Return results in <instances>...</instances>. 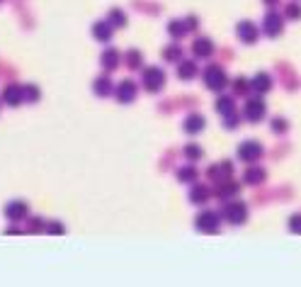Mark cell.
<instances>
[{"label": "cell", "mask_w": 301, "mask_h": 287, "mask_svg": "<svg viewBox=\"0 0 301 287\" xmlns=\"http://www.w3.org/2000/svg\"><path fill=\"white\" fill-rule=\"evenodd\" d=\"M219 221H221V214H216V212H202V214H197V219H194V226L202 234H216L219 232Z\"/></svg>", "instance_id": "cell-6"}, {"label": "cell", "mask_w": 301, "mask_h": 287, "mask_svg": "<svg viewBox=\"0 0 301 287\" xmlns=\"http://www.w3.org/2000/svg\"><path fill=\"white\" fill-rule=\"evenodd\" d=\"M216 49H214V42L209 37H197L194 39V44H192V54L197 56V59H209Z\"/></svg>", "instance_id": "cell-13"}, {"label": "cell", "mask_w": 301, "mask_h": 287, "mask_svg": "<svg viewBox=\"0 0 301 287\" xmlns=\"http://www.w3.org/2000/svg\"><path fill=\"white\" fill-rule=\"evenodd\" d=\"M250 80L248 78H236L233 80V93L236 95H246V93H250Z\"/></svg>", "instance_id": "cell-30"}, {"label": "cell", "mask_w": 301, "mask_h": 287, "mask_svg": "<svg viewBox=\"0 0 301 287\" xmlns=\"http://www.w3.org/2000/svg\"><path fill=\"white\" fill-rule=\"evenodd\" d=\"M284 30V15H279L277 10H270L262 20V32L267 37H279Z\"/></svg>", "instance_id": "cell-7"}, {"label": "cell", "mask_w": 301, "mask_h": 287, "mask_svg": "<svg viewBox=\"0 0 301 287\" xmlns=\"http://www.w3.org/2000/svg\"><path fill=\"white\" fill-rule=\"evenodd\" d=\"M202 78H204V85L209 90H216V93H221V90L228 85V76H226V71H223L219 64H212V66L204 68Z\"/></svg>", "instance_id": "cell-1"}, {"label": "cell", "mask_w": 301, "mask_h": 287, "mask_svg": "<svg viewBox=\"0 0 301 287\" xmlns=\"http://www.w3.org/2000/svg\"><path fill=\"white\" fill-rule=\"evenodd\" d=\"M204 124H207V120H204L202 114L194 112V114H187V117H185V122H182V129H185L187 134H199L202 129H204Z\"/></svg>", "instance_id": "cell-14"}, {"label": "cell", "mask_w": 301, "mask_h": 287, "mask_svg": "<svg viewBox=\"0 0 301 287\" xmlns=\"http://www.w3.org/2000/svg\"><path fill=\"white\" fill-rule=\"evenodd\" d=\"M178 180L180 183H197V168L194 166H182L178 170Z\"/></svg>", "instance_id": "cell-27"}, {"label": "cell", "mask_w": 301, "mask_h": 287, "mask_svg": "<svg viewBox=\"0 0 301 287\" xmlns=\"http://www.w3.org/2000/svg\"><path fill=\"white\" fill-rule=\"evenodd\" d=\"M92 90H95V95H97V98H107V95H112V93H114V88H112L110 76L95 78V83H92Z\"/></svg>", "instance_id": "cell-16"}, {"label": "cell", "mask_w": 301, "mask_h": 287, "mask_svg": "<svg viewBox=\"0 0 301 287\" xmlns=\"http://www.w3.org/2000/svg\"><path fill=\"white\" fill-rule=\"evenodd\" d=\"M221 217L226 221H231V224H243V221L248 219V205H246V202H238V199H233V202L223 205Z\"/></svg>", "instance_id": "cell-3"}, {"label": "cell", "mask_w": 301, "mask_h": 287, "mask_svg": "<svg viewBox=\"0 0 301 287\" xmlns=\"http://www.w3.org/2000/svg\"><path fill=\"white\" fill-rule=\"evenodd\" d=\"M46 232H51V234H61V232H63V226H61V224H49V226H46Z\"/></svg>", "instance_id": "cell-36"}, {"label": "cell", "mask_w": 301, "mask_h": 287, "mask_svg": "<svg viewBox=\"0 0 301 287\" xmlns=\"http://www.w3.org/2000/svg\"><path fill=\"white\" fill-rule=\"evenodd\" d=\"M197 71H199V68H197L194 61H185V59L178 61V78L180 80H192V78L197 76Z\"/></svg>", "instance_id": "cell-17"}, {"label": "cell", "mask_w": 301, "mask_h": 287, "mask_svg": "<svg viewBox=\"0 0 301 287\" xmlns=\"http://www.w3.org/2000/svg\"><path fill=\"white\" fill-rule=\"evenodd\" d=\"M27 214H29V205L22 202V199H12L5 205V217L10 221H22L27 219Z\"/></svg>", "instance_id": "cell-9"}, {"label": "cell", "mask_w": 301, "mask_h": 287, "mask_svg": "<svg viewBox=\"0 0 301 287\" xmlns=\"http://www.w3.org/2000/svg\"><path fill=\"white\" fill-rule=\"evenodd\" d=\"M223 122H226V129H236V127H238V122H241V117H238V112H233V114L223 117Z\"/></svg>", "instance_id": "cell-34"}, {"label": "cell", "mask_w": 301, "mask_h": 287, "mask_svg": "<svg viewBox=\"0 0 301 287\" xmlns=\"http://www.w3.org/2000/svg\"><path fill=\"white\" fill-rule=\"evenodd\" d=\"M231 173H233V163H228V161H223V163H219V166L209 168V178H214L216 183H219V180H226V178H231Z\"/></svg>", "instance_id": "cell-18"}, {"label": "cell", "mask_w": 301, "mask_h": 287, "mask_svg": "<svg viewBox=\"0 0 301 287\" xmlns=\"http://www.w3.org/2000/svg\"><path fill=\"white\" fill-rule=\"evenodd\" d=\"M182 156H185L190 163H194V161H199L202 156H204V151H202V146H197V144H187V146L182 149Z\"/></svg>", "instance_id": "cell-26"}, {"label": "cell", "mask_w": 301, "mask_h": 287, "mask_svg": "<svg viewBox=\"0 0 301 287\" xmlns=\"http://www.w3.org/2000/svg\"><path fill=\"white\" fill-rule=\"evenodd\" d=\"M265 5H267V8H275V5H279V0H265Z\"/></svg>", "instance_id": "cell-38"}, {"label": "cell", "mask_w": 301, "mask_h": 287, "mask_svg": "<svg viewBox=\"0 0 301 287\" xmlns=\"http://www.w3.org/2000/svg\"><path fill=\"white\" fill-rule=\"evenodd\" d=\"M119 61H122V54L117 51V49H105L100 56V64L107 71H114V68H119Z\"/></svg>", "instance_id": "cell-15"}, {"label": "cell", "mask_w": 301, "mask_h": 287, "mask_svg": "<svg viewBox=\"0 0 301 287\" xmlns=\"http://www.w3.org/2000/svg\"><path fill=\"white\" fill-rule=\"evenodd\" d=\"M236 192H238V183H233V180H219V185H216V197L219 199L233 197Z\"/></svg>", "instance_id": "cell-20"}, {"label": "cell", "mask_w": 301, "mask_h": 287, "mask_svg": "<svg viewBox=\"0 0 301 287\" xmlns=\"http://www.w3.org/2000/svg\"><path fill=\"white\" fill-rule=\"evenodd\" d=\"M39 95H42V93H39L37 85H27V88H24V100H27V102H37Z\"/></svg>", "instance_id": "cell-32"}, {"label": "cell", "mask_w": 301, "mask_h": 287, "mask_svg": "<svg viewBox=\"0 0 301 287\" xmlns=\"http://www.w3.org/2000/svg\"><path fill=\"white\" fill-rule=\"evenodd\" d=\"M0 3H3V0H0Z\"/></svg>", "instance_id": "cell-39"}, {"label": "cell", "mask_w": 301, "mask_h": 287, "mask_svg": "<svg viewBox=\"0 0 301 287\" xmlns=\"http://www.w3.org/2000/svg\"><path fill=\"white\" fill-rule=\"evenodd\" d=\"M114 95H117V100H119L122 105L134 102L136 100V83L134 80H122V83L114 88Z\"/></svg>", "instance_id": "cell-12"}, {"label": "cell", "mask_w": 301, "mask_h": 287, "mask_svg": "<svg viewBox=\"0 0 301 287\" xmlns=\"http://www.w3.org/2000/svg\"><path fill=\"white\" fill-rule=\"evenodd\" d=\"M107 20H110L114 27H124V24H126V15H124V10H119V8H112L110 15H107Z\"/></svg>", "instance_id": "cell-29"}, {"label": "cell", "mask_w": 301, "mask_h": 287, "mask_svg": "<svg viewBox=\"0 0 301 287\" xmlns=\"http://www.w3.org/2000/svg\"><path fill=\"white\" fill-rule=\"evenodd\" d=\"M236 34H238L241 42L255 44L257 37H260V27H257L255 22H250V20H243V22H238V27H236Z\"/></svg>", "instance_id": "cell-8"}, {"label": "cell", "mask_w": 301, "mask_h": 287, "mask_svg": "<svg viewBox=\"0 0 301 287\" xmlns=\"http://www.w3.org/2000/svg\"><path fill=\"white\" fill-rule=\"evenodd\" d=\"M265 114H267V105H265V100L260 98H250L243 105V117H246L248 122H260V120H265Z\"/></svg>", "instance_id": "cell-4"}, {"label": "cell", "mask_w": 301, "mask_h": 287, "mask_svg": "<svg viewBox=\"0 0 301 287\" xmlns=\"http://www.w3.org/2000/svg\"><path fill=\"white\" fill-rule=\"evenodd\" d=\"M124 64L129 68H141L144 66V56H141L139 49H129V51L124 54Z\"/></svg>", "instance_id": "cell-25"}, {"label": "cell", "mask_w": 301, "mask_h": 287, "mask_svg": "<svg viewBox=\"0 0 301 287\" xmlns=\"http://www.w3.org/2000/svg\"><path fill=\"white\" fill-rule=\"evenodd\" d=\"M284 17H287V20H301V5L299 3H289V5L284 8Z\"/></svg>", "instance_id": "cell-31"}, {"label": "cell", "mask_w": 301, "mask_h": 287, "mask_svg": "<svg viewBox=\"0 0 301 287\" xmlns=\"http://www.w3.org/2000/svg\"><path fill=\"white\" fill-rule=\"evenodd\" d=\"M216 112H219L221 117H228V114H233V112H236L233 98H228V95H221V98L216 100Z\"/></svg>", "instance_id": "cell-23"}, {"label": "cell", "mask_w": 301, "mask_h": 287, "mask_svg": "<svg viewBox=\"0 0 301 287\" xmlns=\"http://www.w3.org/2000/svg\"><path fill=\"white\" fill-rule=\"evenodd\" d=\"M163 59L165 61H182V46L178 44H170L163 49Z\"/></svg>", "instance_id": "cell-28"}, {"label": "cell", "mask_w": 301, "mask_h": 287, "mask_svg": "<svg viewBox=\"0 0 301 287\" xmlns=\"http://www.w3.org/2000/svg\"><path fill=\"white\" fill-rule=\"evenodd\" d=\"M3 102L10 105V107H20V105L24 102V88L22 85H17V83L5 85V90H3Z\"/></svg>", "instance_id": "cell-10"}, {"label": "cell", "mask_w": 301, "mask_h": 287, "mask_svg": "<svg viewBox=\"0 0 301 287\" xmlns=\"http://www.w3.org/2000/svg\"><path fill=\"white\" fill-rule=\"evenodd\" d=\"M141 85H144L148 93H160L163 85H165V71L160 66L144 68V73H141Z\"/></svg>", "instance_id": "cell-2"}, {"label": "cell", "mask_w": 301, "mask_h": 287, "mask_svg": "<svg viewBox=\"0 0 301 287\" xmlns=\"http://www.w3.org/2000/svg\"><path fill=\"white\" fill-rule=\"evenodd\" d=\"M289 229L291 232H299L301 229V214H294V217L289 219Z\"/></svg>", "instance_id": "cell-35"}, {"label": "cell", "mask_w": 301, "mask_h": 287, "mask_svg": "<svg viewBox=\"0 0 301 287\" xmlns=\"http://www.w3.org/2000/svg\"><path fill=\"white\" fill-rule=\"evenodd\" d=\"M265 154V149H262V144L255 141V139H248L238 146V158L243 161V163H255L260 156Z\"/></svg>", "instance_id": "cell-5"}, {"label": "cell", "mask_w": 301, "mask_h": 287, "mask_svg": "<svg viewBox=\"0 0 301 287\" xmlns=\"http://www.w3.org/2000/svg\"><path fill=\"white\" fill-rule=\"evenodd\" d=\"M168 34H170L173 39L185 37V34H187V22H185V20H170V22H168Z\"/></svg>", "instance_id": "cell-24"}, {"label": "cell", "mask_w": 301, "mask_h": 287, "mask_svg": "<svg viewBox=\"0 0 301 287\" xmlns=\"http://www.w3.org/2000/svg\"><path fill=\"white\" fill-rule=\"evenodd\" d=\"M185 22H187V32H192V30H197V17H187Z\"/></svg>", "instance_id": "cell-37"}, {"label": "cell", "mask_w": 301, "mask_h": 287, "mask_svg": "<svg viewBox=\"0 0 301 287\" xmlns=\"http://www.w3.org/2000/svg\"><path fill=\"white\" fill-rule=\"evenodd\" d=\"M272 132H275V134H284V132H287V120H279V117H275V120H272Z\"/></svg>", "instance_id": "cell-33"}, {"label": "cell", "mask_w": 301, "mask_h": 287, "mask_svg": "<svg viewBox=\"0 0 301 287\" xmlns=\"http://www.w3.org/2000/svg\"><path fill=\"white\" fill-rule=\"evenodd\" d=\"M250 88L255 90L257 95H265V93L272 88V78H270L267 73H257V76L250 80Z\"/></svg>", "instance_id": "cell-19"}, {"label": "cell", "mask_w": 301, "mask_h": 287, "mask_svg": "<svg viewBox=\"0 0 301 287\" xmlns=\"http://www.w3.org/2000/svg\"><path fill=\"white\" fill-rule=\"evenodd\" d=\"M114 30H117V27H114L110 20H97V22L92 24V37H95L97 42H102V44H107V42H112Z\"/></svg>", "instance_id": "cell-11"}, {"label": "cell", "mask_w": 301, "mask_h": 287, "mask_svg": "<svg viewBox=\"0 0 301 287\" xmlns=\"http://www.w3.org/2000/svg\"><path fill=\"white\" fill-rule=\"evenodd\" d=\"M265 178H267V173H265V168L253 166V168H248V170H246V176H243V180H246L248 185H257V183H262Z\"/></svg>", "instance_id": "cell-22"}, {"label": "cell", "mask_w": 301, "mask_h": 287, "mask_svg": "<svg viewBox=\"0 0 301 287\" xmlns=\"http://www.w3.org/2000/svg\"><path fill=\"white\" fill-rule=\"evenodd\" d=\"M209 195H212V190L207 188V185H194L190 190V202L192 205H204L209 199Z\"/></svg>", "instance_id": "cell-21"}]
</instances>
